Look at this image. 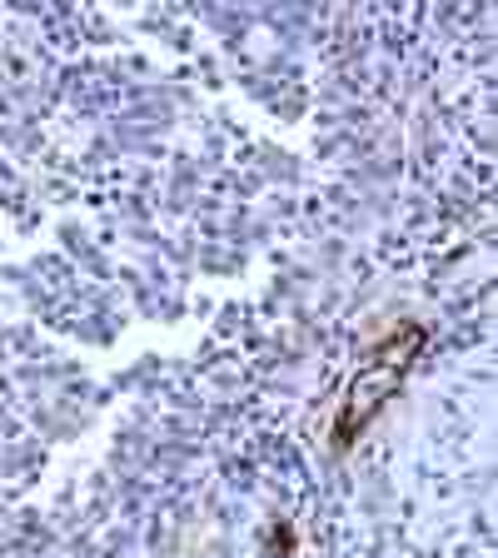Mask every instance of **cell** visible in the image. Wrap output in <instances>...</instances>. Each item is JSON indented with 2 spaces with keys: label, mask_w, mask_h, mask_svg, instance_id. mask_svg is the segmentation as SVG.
I'll list each match as a JSON object with an SVG mask.
<instances>
[{
  "label": "cell",
  "mask_w": 498,
  "mask_h": 558,
  "mask_svg": "<svg viewBox=\"0 0 498 558\" xmlns=\"http://www.w3.org/2000/svg\"><path fill=\"white\" fill-rule=\"evenodd\" d=\"M424 344H429V325H424V319H399V325H389L364 349L354 374L344 379L335 418H329V444H335V453H349L364 439V429L384 414V404L404 389V379L418 364Z\"/></svg>",
  "instance_id": "obj_1"
}]
</instances>
